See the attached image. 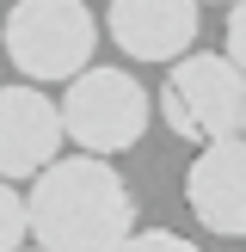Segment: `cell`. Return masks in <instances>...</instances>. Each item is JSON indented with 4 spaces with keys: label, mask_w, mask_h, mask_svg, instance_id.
<instances>
[{
    "label": "cell",
    "mask_w": 246,
    "mask_h": 252,
    "mask_svg": "<svg viewBox=\"0 0 246 252\" xmlns=\"http://www.w3.org/2000/svg\"><path fill=\"white\" fill-rule=\"evenodd\" d=\"M31 240L49 252H117L135 234L129 179L111 166V154H56L31 179Z\"/></svg>",
    "instance_id": "obj_1"
},
{
    "label": "cell",
    "mask_w": 246,
    "mask_h": 252,
    "mask_svg": "<svg viewBox=\"0 0 246 252\" xmlns=\"http://www.w3.org/2000/svg\"><path fill=\"white\" fill-rule=\"evenodd\" d=\"M160 117L179 142L209 148L246 135V68L215 49H184L166 62V86H160Z\"/></svg>",
    "instance_id": "obj_2"
},
{
    "label": "cell",
    "mask_w": 246,
    "mask_h": 252,
    "mask_svg": "<svg viewBox=\"0 0 246 252\" xmlns=\"http://www.w3.org/2000/svg\"><path fill=\"white\" fill-rule=\"evenodd\" d=\"M0 49L25 80L68 86L98 49V19L86 0H12L6 25H0Z\"/></svg>",
    "instance_id": "obj_3"
},
{
    "label": "cell",
    "mask_w": 246,
    "mask_h": 252,
    "mask_svg": "<svg viewBox=\"0 0 246 252\" xmlns=\"http://www.w3.org/2000/svg\"><path fill=\"white\" fill-rule=\"evenodd\" d=\"M56 105H62L68 142L86 148V154H123V148H135L148 135V123H154V98L142 93V80H135L129 68H92V62H86Z\"/></svg>",
    "instance_id": "obj_4"
},
{
    "label": "cell",
    "mask_w": 246,
    "mask_h": 252,
    "mask_svg": "<svg viewBox=\"0 0 246 252\" xmlns=\"http://www.w3.org/2000/svg\"><path fill=\"white\" fill-rule=\"evenodd\" d=\"M68 148L62 129V105L43 93L37 80L25 86H0V179L25 185Z\"/></svg>",
    "instance_id": "obj_5"
},
{
    "label": "cell",
    "mask_w": 246,
    "mask_h": 252,
    "mask_svg": "<svg viewBox=\"0 0 246 252\" xmlns=\"http://www.w3.org/2000/svg\"><path fill=\"white\" fill-rule=\"evenodd\" d=\"M184 203L197 228L221 240H246V135L209 142L184 172Z\"/></svg>",
    "instance_id": "obj_6"
},
{
    "label": "cell",
    "mask_w": 246,
    "mask_h": 252,
    "mask_svg": "<svg viewBox=\"0 0 246 252\" xmlns=\"http://www.w3.org/2000/svg\"><path fill=\"white\" fill-rule=\"evenodd\" d=\"M203 0H111L105 31L129 62H172L197 43Z\"/></svg>",
    "instance_id": "obj_7"
},
{
    "label": "cell",
    "mask_w": 246,
    "mask_h": 252,
    "mask_svg": "<svg viewBox=\"0 0 246 252\" xmlns=\"http://www.w3.org/2000/svg\"><path fill=\"white\" fill-rule=\"evenodd\" d=\"M31 240V209H25V191L12 179H0V252H19Z\"/></svg>",
    "instance_id": "obj_8"
},
{
    "label": "cell",
    "mask_w": 246,
    "mask_h": 252,
    "mask_svg": "<svg viewBox=\"0 0 246 252\" xmlns=\"http://www.w3.org/2000/svg\"><path fill=\"white\" fill-rule=\"evenodd\" d=\"M117 252H203V246H191L184 234H172V228H135Z\"/></svg>",
    "instance_id": "obj_9"
},
{
    "label": "cell",
    "mask_w": 246,
    "mask_h": 252,
    "mask_svg": "<svg viewBox=\"0 0 246 252\" xmlns=\"http://www.w3.org/2000/svg\"><path fill=\"white\" fill-rule=\"evenodd\" d=\"M221 49L246 68V0H228V37H221Z\"/></svg>",
    "instance_id": "obj_10"
},
{
    "label": "cell",
    "mask_w": 246,
    "mask_h": 252,
    "mask_svg": "<svg viewBox=\"0 0 246 252\" xmlns=\"http://www.w3.org/2000/svg\"><path fill=\"white\" fill-rule=\"evenodd\" d=\"M19 252H49V246H37V240H31V246H19Z\"/></svg>",
    "instance_id": "obj_11"
},
{
    "label": "cell",
    "mask_w": 246,
    "mask_h": 252,
    "mask_svg": "<svg viewBox=\"0 0 246 252\" xmlns=\"http://www.w3.org/2000/svg\"><path fill=\"white\" fill-rule=\"evenodd\" d=\"M221 6H228V0H221Z\"/></svg>",
    "instance_id": "obj_12"
}]
</instances>
